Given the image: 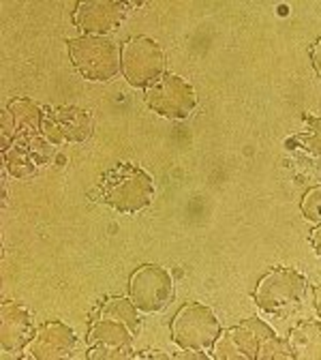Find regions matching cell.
Masks as SVG:
<instances>
[{
  "mask_svg": "<svg viewBox=\"0 0 321 360\" xmlns=\"http://www.w3.org/2000/svg\"><path fill=\"white\" fill-rule=\"evenodd\" d=\"M140 330V309L131 298H105L90 318L88 358L90 360H120L133 358V341Z\"/></svg>",
  "mask_w": 321,
  "mask_h": 360,
  "instance_id": "cell-1",
  "label": "cell"
},
{
  "mask_svg": "<svg viewBox=\"0 0 321 360\" xmlns=\"http://www.w3.org/2000/svg\"><path fill=\"white\" fill-rule=\"evenodd\" d=\"M212 358L216 360H291L287 339H281L263 320L249 318L218 335Z\"/></svg>",
  "mask_w": 321,
  "mask_h": 360,
  "instance_id": "cell-2",
  "label": "cell"
},
{
  "mask_svg": "<svg viewBox=\"0 0 321 360\" xmlns=\"http://www.w3.org/2000/svg\"><path fill=\"white\" fill-rule=\"evenodd\" d=\"M88 195L93 202L105 204L120 214H137L152 204L155 183L146 169L124 161L107 169Z\"/></svg>",
  "mask_w": 321,
  "mask_h": 360,
  "instance_id": "cell-3",
  "label": "cell"
},
{
  "mask_svg": "<svg viewBox=\"0 0 321 360\" xmlns=\"http://www.w3.org/2000/svg\"><path fill=\"white\" fill-rule=\"evenodd\" d=\"M306 277L287 266H274L259 279L253 300L272 318H287L296 313L306 298Z\"/></svg>",
  "mask_w": 321,
  "mask_h": 360,
  "instance_id": "cell-4",
  "label": "cell"
},
{
  "mask_svg": "<svg viewBox=\"0 0 321 360\" xmlns=\"http://www.w3.org/2000/svg\"><path fill=\"white\" fill-rule=\"evenodd\" d=\"M75 71L88 82H110L120 73L122 48L110 37H75L69 41Z\"/></svg>",
  "mask_w": 321,
  "mask_h": 360,
  "instance_id": "cell-5",
  "label": "cell"
},
{
  "mask_svg": "<svg viewBox=\"0 0 321 360\" xmlns=\"http://www.w3.org/2000/svg\"><path fill=\"white\" fill-rule=\"evenodd\" d=\"M221 335V324L214 311L202 302L180 307L171 320V341L180 349L208 352Z\"/></svg>",
  "mask_w": 321,
  "mask_h": 360,
  "instance_id": "cell-6",
  "label": "cell"
},
{
  "mask_svg": "<svg viewBox=\"0 0 321 360\" xmlns=\"http://www.w3.org/2000/svg\"><path fill=\"white\" fill-rule=\"evenodd\" d=\"M120 71L133 88H150L165 75V52L150 37H131L122 43Z\"/></svg>",
  "mask_w": 321,
  "mask_h": 360,
  "instance_id": "cell-7",
  "label": "cell"
},
{
  "mask_svg": "<svg viewBox=\"0 0 321 360\" xmlns=\"http://www.w3.org/2000/svg\"><path fill=\"white\" fill-rule=\"evenodd\" d=\"M146 105L169 120H187L197 110L195 88L176 73H165L159 82L146 88Z\"/></svg>",
  "mask_w": 321,
  "mask_h": 360,
  "instance_id": "cell-8",
  "label": "cell"
},
{
  "mask_svg": "<svg viewBox=\"0 0 321 360\" xmlns=\"http://www.w3.org/2000/svg\"><path fill=\"white\" fill-rule=\"evenodd\" d=\"M173 296L171 275L157 264H144L131 275L129 298L142 313H161L171 304Z\"/></svg>",
  "mask_w": 321,
  "mask_h": 360,
  "instance_id": "cell-9",
  "label": "cell"
},
{
  "mask_svg": "<svg viewBox=\"0 0 321 360\" xmlns=\"http://www.w3.org/2000/svg\"><path fill=\"white\" fill-rule=\"evenodd\" d=\"M41 133L54 146L81 144L93 135V116L88 110H81L77 105L45 108Z\"/></svg>",
  "mask_w": 321,
  "mask_h": 360,
  "instance_id": "cell-10",
  "label": "cell"
},
{
  "mask_svg": "<svg viewBox=\"0 0 321 360\" xmlns=\"http://www.w3.org/2000/svg\"><path fill=\"white\" fill-rule=\"evenodd\" d=\"M54 150H56V146L45 138L43 133L20 135V138H15L3 150L5 167L13 178L26 180V178L34 176L43 165H48L52 161Z\"/></svg>",
  "mask_w": 321,
  "mask_h": 360,
  "instance_id": "cell-11",
  "label": "cell"
},
{
  "mask_svg": "<svg viewBox=\"0 0 321 360\" xmlns=\"http://www.w3.org/2000/svg\"><path fill=\"white\" fill-rule=\"evenodd\" d=\"M129 13L126 3L116 0H86L73 11V24L84 37H107L118 30Z\"/></svg>",
  "mask_w": 321,
  "mask_h": 360,
  "instance_id": "cell-12",
  "label": "cell"
},
{
  "mask_svg": "<svg viewBox=\"0 0 321 360\" xmlns=\"http://www.w3.org/2000/svg\"><path fill=\"white\" fill-rule=\"evenodd\" d=\"M77 345V335L71 326L58 320L43 322L26 347V356L34 360H60L69 358Z\"/></svg>",
  "mask_w": 321,
  "mask_h": 360,
  "instance_id": "cell-13",
  "label": "cell"
},
{
  "mask_svg": "<svg viewBox=\"0 0 321 360\" xmlns=\"http://www.w3.org/2000/svg\"><path fill=\"white\" fill-rule=\"evenodd\" d=\"M32 337L34 328L30 311L13 300H3L0 304V347L3 352L18 354L28 347Z\"/></svg>",
  "mask_w": 321,
  "mask_h": 360,
  "instance_id": "cell-14",
  "label": "cell"
},
{
  "mask_svg": "<svg viewBox=\"0 0 321 360\" xmlns=\"http://www.w3.org/2000/svg\"><path fill=\"white\" fill-rule=\"evenodd\" d=\"M45 108L26 97H15L3 112V150L20 135H34L43 129Z\"/></svg>",
  "mask_w": 321,
  "mask_h": 360,
  "instance_id": "cell-15",
  "label": "cell"
},
{
  "mask_svg": "<svg viewBox=\"0 0 321 360\" xmlns=\"http://www.w3.org/2000/svg\"><path fill=\"white\" fill-rule=\"evenodd\" d=\"M287 343L296 360H321V322L306 320L298 324Z\"/></svg>",
  "mask_w": 321,
  "mask_h": 360,
  "instance_id": "cell-16",
  "label": "cell"
},
{
  "mask_svg": "<svg viewBox=\"0 0 321 360\" xmlns=\"http://www.w3.org/2000/svg\"><path fill=\"white\" fill-rule=\"evenodd\" d=\"M304 129L289 140H285V146L289 150H300L310 157H321V116L304 112L302 114Z\"/></svg>",
  "mask_w": 321,
  "mask_h": 360,
  "instance_id": "cell-17",
  "label": "cell"
},
{
  "mask_svg": "<svg viewBox=\"0 0 321 360\" xmlns=\"http://www.w3.org/2000/svg\"><path fill=\"white\" fill-rule=\"evenodd\" d=\"M300 210H302V217L310 223H321V185L308 189L302 198V204H300Z\"/></svg>",
  "mask_w": 321,
  "mask_h": 360,
  "instance_id": "cell-18",
  "label": "cell"
},
{
  "mask_svg": "<svg viewBox=\"0 0 321 360\" xmlns=\"http://www.w3.org/2000/svg\"><path fill=\"white\" fill-rule=\"evenodd\" d=\"M310 60H313V67H315L317 75L321 77V37L310 45Z\"/></svg>",
  "mask_w": 321,
  "mask_h": 360,
  "instance_id": "cell-19",
  "label": "cell"
},
{
  "mask_svg": "<svg viewBox=\"0 0 321 360\" xmlns=\"http://www.w3.org/2000/svg\"><path fill=\"white\" fill-rule=\"evenodd\" d=\"M308 243H310V247H313V253L321 257V223H319L317 228L310 232V236H308Z\"/></svg>",
  "mask_w": 321,
  "mask_h": 360,
  "instance_id": "cell-20",
  "label": "cell"
},
{
  "mask_svg": "<svg viewBox=\"0 0 321 360\" xmlns=\"http://www.w3.org/2000/svg\"><path fill=\"white\" fill-rule=\"evenodd\" d=\"M315 307H317V313L321 315V283L315 288Z\"/></svg>",
  "mask_w": 321,
  "mask_h": 360,
  "instance_id": "cell-21",
  "label": "cell"
}]
</instances>
